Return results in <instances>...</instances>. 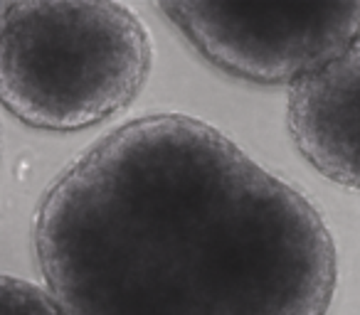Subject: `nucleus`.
<instances>
[{
  "mask_svg": "<svg viewBox=\"0 0 360 315\" xmlns=\"http://www.w3.org/2000/svg\"><path fill=\"white\" fill-rule=\"evenodd\" d=\"M0 315H62L45 288L32 281L3 276L0 286Z\"/></svg>",
  "mask_w": 360,
  "mask_h": 315,
  "instance_id": "obj_5",
  "label": "nucleus"
},
{
  "mask_svg": "<svg viewBox=\"0 0 360 315\" xmlns=\"http://www.w3.org/2000/svg\"><path fill=\"white\" fill-rule=\"evenodd\" d=\"M212 67L255 84H299L360 37L353 3H160Z\"/></svg>",
  "mask_w": 360,
  "mask_h": 315,
  "instance_id": "obj_3",
  "label": "nucleus"
},
{
  "mask_svg": "<svg viewBox=\"0 0 360 315\" xmlns=\"http://www.w3.org/2000/svg\"><path fill=\"white\" fill-rule=\"evenodd\" d=\"M150 62L148 30L121 3H3L0 94L32 128L111 119L143 89Z\"/></svg>",
  "mask_w": 360,
  "mask_h": 315,
  "instance_id": "obj_2",
  "label": "nucleus"
},
{
  "mask_svg": "<svg viewBox=\"0 0 360 315\" xmlns=\"http://www.w3.org/2000/svg\"><path fill=\"white\" fill-rule=\"evenodd\" d=\"M35 254L62 315H326L338 283L314 202L186 114L79 155L42 197Z\"/></svg>",
  "mask_w": 360,
  "mask_h": 315,
  "instance_id": "obj_1",
  "label": "nucleus"
},
{
  "mask_svg": "<svg viewBox=\"0 0 360 315\" xmlns=\"http://www.w3.org/2000/svg\"><path fill=\"white\" fill-rule=\"evenodd\" d=\"M286 121L294 145L321 175L360 190V37L291 86Z\"/></svg>",
  "mask_w": 360,
  "mask_h": 315,
  "instance_id": "obj_4",
  "label": "nucleus"
}]
</instances>
